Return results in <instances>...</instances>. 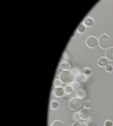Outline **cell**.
I'll list each match as a JSON object with an SVG mask.
<instances>
[{
  "label": "cell",
  "instance_id": "20",
  "mask_svg": "<svg viewBox=\"0 0 113 126\" xmlns=\"http://www.w3.org/2000/svg\"><path fill=\"white\" fill-rule=\"evenodd\" d=\"M83 73L85 75H86L87 76H89V75H92V70L89 68H85L83 70Z\"/></svg>",
  "mask_w": 113,
  "mask_h": 126
},
{
  "label": "cell",
  "instance_id": "2",
  "mask_svg": "<svg viewBox=\"0 0 113 126\" xmlns=\"http://www.w3.org/2000/svg\"><path fill=\"white\" fill-rule=\"evenodd\" d=\"M110 44H111V40L109 37L106 33H102L99 39V46L102 49H105L109 48Z\"/></svg>",
  "mask_w": 113,
  "mask_h": 126
},
{
  "label": "cell",
  "instance_id": "10",
  "mask_svg": "<svg viewBox=\"0 0 113 126\" xmlns=\"http://www.w3.org/2000/svg\"><path fill=\"white\" fill-rule=\"evenodd\" d=\"M106 58L109 61H113V47H109L106 52Z\"/></svg>",
  "mask_w": 113,
  "mask_h": 126
},
{
  "label": "cell",
  "instance_id": "19",
  "mask_svg": "<svg viewBox=\"0 0 113 126\" xmlns=\"http://www.w3.org/2000/svg\"><path fill=\"white\" fill-rule=\"evenodd\" d=\"M51 126H64V124L60 120H55L52 122Z\"/></svg>",
  "mask_w": 113,
  "mask_h": 126
},
{
  "label": "cell",
  "instance_id": "11",
  "mask_svg": "<svg viewBox=\"0 0 113 126\" xmlns=\"http://www.w3.org/2000/svg\"><path fill=\"white\" fill-rule=\"evenodd\" d=\"M86 91H85L84 90H83V89L80 90V91H79L76 92V96H77V98L80 99V100H82V99H83L85 96H86Z\"/></svg>",
  "mask_w": 113,
  "mask_h": 126
},
{
  "label": "cell",
  "instance_id": "16",
  "mask_svg": "<svg viewBox=\"0 0 113 126\" xmlns=\"http://www.w3.org/2000/svg\"><path fill=\"white\" fill-rule=\"evenodd\" d=\"M86 25H85L84 24H80L78 28L77 29V31L79 33H84L85 31H86Z\"/></svg>",
  "mask_w": 113,
  "mask_h": 126
},
{
  "label": "cell",
  "instance_id": "26",
  "mask_svg": "<svg viewBox=\"0 0 113 126\" xmlns=\"http://www.w3.org/2000/svg\"><path fill=\"white\" fill-rule=\"evenodd\" d=\"M72 126H83V125H82V123L81 122H75V123H73V125H72Z\"/></svg>",
  "mask_w": 113,
  "mask_h": 126
},
{
  "label": "cell",
  "instance_id": "4",
  "mask_svg": "<svg viewBox=\"0 0 113 126\" xmlns=\"http://www.w3.org/2000/svg\"><path fill=\"white\" fill-rule=\"evenodd\" d=\"M86 44L88 47L94 49L99 45V40H97V38L93 36H90L86 40Z\"/></svg>",
  "mask_w": 113,
  "mask_h": 126
},
{
  "label": "cell",
  "instance_id": "21",
  "mask_svg": "<svg viewBox=\"0 0 113 126\" xmlns=\"http://www.w3.org/2000/svg\"><path fill=\"white\" fill-rule=\"evenodd\" d=\"M71 72H72V74L74 75L75 78H77V77L80 74V71H79L77 68H73L72 71H71Z\"/></svg>",
  "mask_w": 113,
  "mask_h": 126
},
{
  "label": "cell",
  "instance_id": "27",
  "mask_svg": "<svg viewBox=\"0 0 113 126\" xmlns=\"http://www.w3.org/2000/svg\"><path fill=\"white\" fill-rule=\"evenodd\" d=\"M75 33H75V32H74V33H73V35H72V38H73V37H75Z\"/></svg>",
  "mask_w": 113,
  "mask_h": 126
},
{
  "label": "cell",
  "instance_id": "28",
  "mask_svg": "<svg viewBox=\"0 0 113 126\" xmlns=\"http://www.w3.org/2000/svg\"><path fill=\"white\" fill-rule=\"evenodd\" d=\"M89 126H96V125H89Z\"/></svg>",
  "mask_w": 113,
  "mask_h": 126
},
{
  "label": "cell",
  "instance_id": "23",
  "mask_svg": "<svg viewBox=\"0 0 113 126\" xmlns=\"http://www.w3.org/2000/svg\"><path fill=\"white\" fill-rule=\"evenodd\" d=\"M106 71H107V72H109V73L112 72V71H113V66L112 65H108L106 67Z\"/></svg>",
  "mask_w": 113,
  "mask_h": 126
},
{
  "label": "cell",
  "instance_id": "6",
  "mask_svg": "<svg viewBox=\"0 0 113 126\" xmlns=\"http://www.w3.org/2000/svg\"><path fill=\"white\" fill-rule=\"evenodd\" d=\"M54 94L56 97H63L66 94L63 87H57L55 88L54 91Z\"/></svg>",
  "mask_w": 113,
  "mask_h": 126
},
{
  "label": "cell",
  "instance_id": "1",
  "mask_svg": "<svg viewBox=\"0 0 113 126\" xmlns=\"http://www.w3.org/2000/svg\"><path fill=\"white\" fill-rule=\"evenodd\" d=\"M59 78L62 80L63 84L68 85L69 84H72L74 81L75 77L72 74L71 71H62L59 74Z\"/></svg>",
  "mask_w": 113,
  "mask_h": 126
},
{
  "label": "cell",
  "instance_id": "25",
  "mask_svg": "<svg viewBox=\"0 0 113 126\" xmlns=\"http://www.w3.org/2000/svg\"><path fill=\"white\" fill-rule=\"evenodd\" d=\"M104 126H113V122L111 120H106L104 123Z\"/></svg>",
  "mask_w": 113,
  "mask_h": 126
},
{
  "label": "cell",
  "instance_id": "13",
  "mask_svg": "<svg viewBox=\"0 0 113 126\" xmlns=\"http://www.w3.org/2000/svg\"><path fill=\"white\" fill-rule=\"evenodd\" d=\"M86 26H87V27H91V26H92L93 25V24H94V21H93V19L92 18V17H87L86 19H85V21H84V23H83Z\"/></svg>",
  "mask_w": 113,
  "mask_h": 126
},
{
  "label": "cell",
  "instance_id": "17",
  "mask_svg": "<svg viewBox=\"0 0 113 126\" xmlns=\"http://www.w3.org/2000/svg\"><path fill=\"white\" fill-rule=\"evenodd\" d=\"M73 120L76 122H78L81 119L80 112H75L73 113Z\"/></svg>",
  "mask_w": 113,
  "mask_h": 126
},
{
  "label": "cell",
  "instance_id": "8",
  "mask_svg": "<svg viewBox=\"0 0 113 126\" xmlns=\"http://www.w3.org/2000/svg\"><path fill=\"white\" fill-rule=\"evenodd\" d=\"M71 87H73V91H75V92L79 91L83 89V84H81V82L78 81V80H74V81L71 84Z\"/></svg>",
  "mask_w": 113,
  "mask_h": 126
},
{
  "label": "cell",
  "instance_id": "5",
  "mask_svg": "<svg viewBox=\"0 0 113 126\" xmlns=\"http://www.w3.org/2000/svg\"><path fill=\"white\" fill-rule=\"evenodd\" d=\"M80 114L81 119H83V120H88V119H89L90 112H89V109H86V108H84V109L80 110Z\"/></svg>",
  "mask_w": 113,
  "mask_h": 126
},
{
  "label": "cell",
  "instance_id": "3",
  "mask_svg": "<svg viewBox=\"0 0 113 126\" xmlns=\"http://www.w3.org/2000/svg\"><path fill=\"white\" fill-rule=\"evenodd\" d=\"M83 106V102L81 100L78 98H73L69 102V106L70 109L73 111H77L79 110Z\"/></svg>",
  "mask_w": 113,
  "mask_h": 126
},
{
  "label": "cell",
  "instance_id": "24",
  "mask_svg": "<svg viewBox=\"0 0 113 126\" xmlns=\"http://www.w3.org/2000/svg\"><path fill=\"white\" fill-rule=\"evenodd\" d=\"M67 60H68V56H67V53L64 52V53L63 54L62 57H61V61H62V62H64V61H67Z\"/></svg>",
  "mask_w": 113,
  "mask_h": 126
},
{
  "label": "cell",
  "instance_id": "9",
  "mask_svg": "<svg viewBox=\"0 0 113 126\" xmlns=\"http://www.w3.org/2000/svg\"><path fill=\"white\" fill-rule=\"evenodd\" d=\"M108 59L106 58V57H101L98 62H97V65L99 66V67H106L109 64H108Z\"/></svg>",
  "mask_w": 113,
  "mask_h": 126
},
{
  "label": "cell",
  "instance_id": "18",
  "mask_svg": "<svg viewBox=\"0 0 113 126\" xmlns=\"http://www.w3.org/2000/svg\"><path fill=\"white\" fill-rule=\"evenodd\" d=\"M51 107L52 110H57L59 107V103L56 100H52L51 103Z\"/></svg>",
  "mask_w": 113,
  "mask_h": 126
},
{
  "label": "cell",
  "instance_id": "12",
  "mask_svg": "<svg viewBox=\"0 0 113 126\" xmlns=\"http://www.w3.org/2000/svg\"><path fill=\"white\" fill-rule=\"evenodd\" d=\"M75 78L77 79V80L80 82H85V81H86V80H87V75H85L84 73H80L77 78Z\"/></svg>",
  "mask_w": 113,
  "mask_h": 126
},
{
  "label": "cell",
  "instance_id": "14",
  "mask_svg": "<svg viewBox=\"0 0 113 126\" xmlns=\"http://www.w3.org/2000/svg\"><path fill=\"white\" fill-rule=\"evenodd\" d=\"M63 83L62 82V80L60 78H56L54 80V86L55 87V88H57V87H63Z\"/></svg>",
  "mask_w": 113,
  "mask_h": 126
},
{
  "label": "cell",
  "instance_id": "15",
  "mask_svg": "<svg viewBox=\"0 0 113 126\" xmlns=\"http://www.w3.org/2000/svg\"><path fill=\"white\" fill-rule=\"evenodd\" d=\"M64 91H65V94L67 95H70L73 93V87H71V85H66L64 87Z\"/></svg>",
  "mask_w": 113,
  "mask_h": 126
},
{
  "label": "cell",
  "instance_id": "7",
  "mask_svg": "<svg viewBox=\"0 0 113 126\" xmlns=\"http://www.w3.org/2000/svg\"><path fill=\"white\" fill-rule=\"evenodd\" d=\"M71 64L68 61L61 62L60 63V68L63 71H70L71 69Z\"/></svg>",
  "mask_w": 113,
  "mask_h": 126
},
{
  "label": "cell",
  "instance_id": "22",
  "mask_svg": "<svg viewBox=\"0 0 113 126\" xmlns=\"http://www.w3.org/2000/svg\"><path fill=\"white\" fill-rule=\"evenodd\" d=\"M83 106H84V108H86V109H89V108L91 107V102L89 100L85 101L84 103H83Z\"/></svg>",
  "mask_w": 113,
  "mask_h": 126
}]
</instances>
